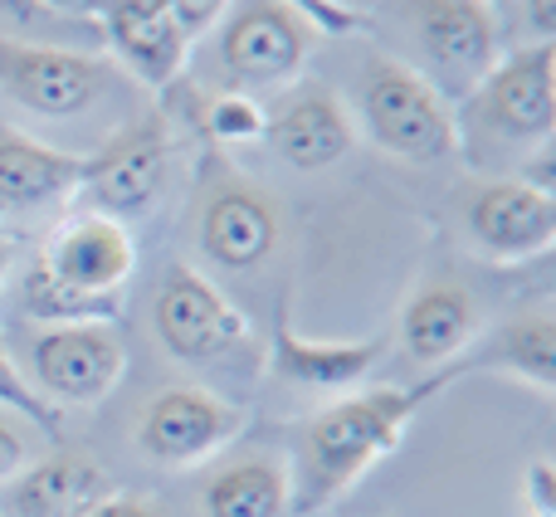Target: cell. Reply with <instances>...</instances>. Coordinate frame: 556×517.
I'll return each instance as SVG.
<instances>
[{
	"label": "cell",
	"instance_id": "6da1fadb",
	"mask_svg": "<svg viewBox=\"0 0 556 517\" xmlns=\"http://www.w3.org/2000/svg\"><path fill=\"white\" fill-rule=\"evenodd\" d=\"M469 371H473L469 362H450V366H440V371H430L425 381L366 386V391L327 401L323 411L307 415V420L298 425L293 464H288V479H293V517H313V513L332 508L352 483H362L376 464L401 450L415 415Z\"/></svg>",
	"mask_w": 556,
	"mask_h": 517
},
{
	"label": "cell",
	"instance_id": "7a4b0ae2",
	"mask_svg": "<svg viewBox=\"0 0 556 517\" xmlns=\"http://www.w3.org/2000/svg\"><path fill=\"white\" fill-rule=\"evenodd\" d=\"M366 29L395 39L401 64L434 84L454 108L498 64V15L489 0H376Z\"/></svg>",
	"mask_w": 556,
	"mask_h": 517
},
{
	"label": "cell",
	"instance_id": "3957f363",
	"mask_svg": "<svg viewBox=\"0 0 556 517\" xmlns=\"http://www.w3.org/2000/svg\"><path fill=\"white\" fill-rule=\"evenodd\" d=\"M362 127L381 152L415 166L464 152L459 108L386 49H376L362 68Z\"/></svg>",
	"mask_w": 556,
	"mask_h": 517
},
{
	"label": "cell",
	"instance_id": "277c9868",
	"mask_svg": "<svg viewBox=\"0 0 556 517\" xmlns=\"http://www.w3.org/2000/svg\"><path fill=\"white\" fill-rule=\"evenodd\" d=\"M464 117L503 147H547L556 133V39H528L513 54H498L483 84L459 103V123Z\"/></svg>",
	"mask_w": 556,
	"mask_h": 517
},
{
	"label": "cell",
	"instance_id": "5b68a950",
	"mask_svg": "<svg viewBox=\"0 0 556 517\" xmlns=\"http://www.w3.org/2000/svg\"><path fill=\"white\" fill-rule=\"evenodd\" d=\"M127 371L117 323H59L29 337V386L49 405H98Z\"/></svg>",
	"mask_w": 556,
	"mask_h": 517
},
{
	"label": "cell",
	"instance_id": "8992f818",
	"mask_svg": "<svg viewBox=\"0 0 556 517\" xmlns=\"http://www.w3.org/2000/svg\"><path fill=\"white\" fill-rule=\"evenodd\" d=\"M152 327L162 346L186 366H205L220 356L250 346V323L244 313L191 264H172L156 288Z\"/></svg>",
	"mask_w": 556,
	"mask_h": 517
},
{
	"label": "cell",
	"instance_id": "52a82bcc",
	"mask_svg": "<svg viewBox=\"0 0 556 517\" xmlns=\"http://www.w3.org/2000/svg\"><path fill=\"white\" fill-rule=\"evenodd\" d=\"M166 156H172V137H166V117L147 113L142 123L123 127L113 142H103L93 156H84V211L113 215V220H137L156 205L166 181Z\"/></svg>",
	"mask_w": 556,
	"mask_h": 517
},
{
	"label": "cell",
	"instance_id": "ba28073f",
	"mask_svg": "<svg viewBox=\"0 0 556 517\" xmlns=\"http://www.w3.org/2000/svg\"><path fill=\"white\" fill-rule=\"evenodd\" d=\"M250 415L235 401L205 391V386H166L137 415V444L152 464L186 469L211 454H220L230 440H240Z\"/></svg>",
	"mask_w": 556,
	"mask_h": 517
},
{
	"label": "cell",
	"instance_id": "9c48e42d",
	"mask_svg": "<svg viewBox=\"0 0 556 517\" xmlns=\"http://www.w3.org/2000/svg\"><path fill=\"white\" fill-rule=\"evenodd\" d=\"M317 39L288 0H244L220 29V64L235 88H274L303 74Z\"/></svg>",
	"mask_w": 556,
	"mask_h": 517
},
{
	"label": "cell",
	"instance_id": "30bf717a",
	"mask_svg": "<svg viewBox=\"0 0 556 517\" xmlns=\"http://www.w3.org/2000/svg\"><path fill=\"white\" fill-rule=\"evenodd\" d=\"M35 264L64 288H74V293L123 303V288L137 274V240L113 215L78 211L54 225V235L45 240Z\"/></svg>",
	"mask_w": 556,
	"mask_h": 517
},
{
	"label": "cell",
	"instance_id": "8fae6325",
	"mask_svg": "<svg viewBox=\"0 0 556 517\" xmlns=\"http://www.w3.org/2000/svg\"><path fill=\"white\" fill-rule=\"evenodd\" d=\"M108 68L78 49L25 45L0 35V93L39 117H78L98 103Z\"/></svg>",
	"mask_w": 556,
	"mask_h": 517
},
{
	"label": "cell",
	"instance_id": "7c38bea8",
	"mask_svg": "<svg viewBox=\"0 0 556 517\" xmlns=\"http://www.w3.org/2000/svg\"><path fill=\"white\" fill-rule=\"evenodd\" d=\"M469 240L493 264H522L552 250L556 240V196L528 176H498L469 196Z\"/></svg>",
	"mask_w": 556,
	"mask_h": 517
},
{
	"label": "cell",
	"instance_id": "4fadbf2b",
	"mask_svg": "<svg viewBox=\"0 0 556 517\" xmlns=\"http://www.w3.org/2000/svg\"><path fill=\"white\" fill-rule=\"evenodd\" d=\"M278 211L269 201V191H260L254 181H220L211 196H205L201 211V250L215 268H230V274H250V268H264L278 250Z\"/></svg>",
	"mask_w": 556,
	"mask_h": 517
},
{
	"label": "cell",
	"instance_id": "5bb4252c",
	"mask_svg": "<svg viewBox=\"0 0 556 517\" xmlns=\"http://www.w3.org/2000/svg\"><path fill=\"white\" fill-rule=\"evenodd\" d=\"M108 493L113 479L93 454L59 450L0 483V517H88Z\"/></svg>",
	"mask_w": 556,
	"mask_h": 517
},
{
	"label": "cell",
	"instance_id": "9a60e30c",
	"mask_svg": "<svg viewBox=\"0 0 556 517\" xmlns=\"http://www.w3.org/2000/svg\"><path fill=\"white\" fill-rule=\"evenodd\" d=\"M274 152L283 156L298 172H327L337 166L346 152L356 147V113L342 103L337 88H298L278 113H269V133Z\"/></svg>",
	"mask_w": 556,
	"mask_h": 517
},
{
	"label": "cell",
	"instance_id": "2e32d148",
	"mask_svg": "<svg viewBox=\"0 0 556 517\" xmlns=\"http://www.w3.org/2000/svg\"><path fill=\"white\" fill-rule=\"evenodd\" d=\"M98 25H103V39L113 45V54L147 88H172L186 74L191 39H186V29L176 25L162 0H108Z\"/></svg>",
	"mask_w": 556,
	"mask_h": 517
},
{
	"label": "cell",
	"instance_id": "e0dca14e",
	"mask_svg": "<svg viewBox=\"0 0 556 517\" xmlns=\"http://www.w3.org/2000/svg\"><path fill=\"white\" fill-rule=\"evenodd\" d=\"M84 181V156L59 152L20 127L0 123V211L29 215L78 196Z\"/></svg>",
	"mask_w": 556,
	"mask_h": 517
},
{
	"label": "cell",
	"instance_id": "ac0fdd59",
	"mask_svg": "<svg viewBox=\"0 0 556 517\" xmlns=\"http://www.w3.org/2000/svg\"><path fill=\"white\" fill-rule=\"evenodd\" d=\"M479 303L464 283L454 278H430L415 288V298L401 313V346L415 356L420 366L440 371V366L459 362V352L479 337Z\"/></svg>",
	"mask_w": 556,
	"mask_h": 517
},
{
	"label": "cell",
	"instance_id": "d6986e66",
	"mask_svg": "<svg viewBox=\"0 0 556 517\" xmlns=\"http://www.w3.org/2000/svg\"><path fill=\"white\" fill-rule=\"evenodd\" d=\"M386 356V337H366V342H332V337H307L298 332L288 317L274 327V371L307 391H352L376 371Z\"/></svg>",
	"mask_w": 556,
	"mask_h": 517
},
{
	"label": "cell",
	"instance_id": "ffe728a7",
	"mask_svg": "<svg viewBox=\"0 0 556 517\" xmlns=\"http://www.w3.org/2000/svg\"><path fill=\"white\" fill-rule=\"evenodd\" d=\"M205 517H293V479L278 454H244L205 483Z\"/></svg>",
	"mask_w": 556,
	"mask_h": 517
},
{
	"label": "cell",
	"instance_id": "44dd1931",
	"mask_svg": "<svg viewBox=\"0 0 556 517\" xmlns=\"http://www.w3.org/2000/svg\"><path fill=\"white\" fill-rule=\"evenodd\" d=\"M469 366H493V371H508L513 381L532 386L538 395H547V401H552V395H556V323L547 313L518 317V323L498 327Z\"/></svg>",
	"mask_w": 556,
	"mask_h": 517
},
{
	"label": "cell",
	"instance_id": "7402d4cb",
	"mask_svg": "<svg viewBox=\"0 0 556 517\" xmlns=\"http://www.w3.org/2000/svg\"><path fill=\"white\" fill-rule=\"evenodd\" d=\"M20 307H25V317H35V323H45V327H59V323H117V313H123V303H103V298L74 293V288H64L59 278H49L39 264H29L25 278H20Z\"/></svg>",
	"mask_w": 556,
	"mask_h": 517
},
{
	"label": "cell",
	"instance_id": "603a6c76",
	"mask_svg": "<svg viewBox=\"0 0 556 517\" xmlns=\"http://www.w3.org/2000/svg\"><path fill=\"white\" fill-rule=\"evenodd\" d=\"M201 127L215 142H260V137L269 133V113H264V103L254 93H244V88H220V93L205 98Z\"/></svg>",
	"mask_w": 556,
	"mask_h": 517
},
{
	"label": "cell",
	"instance_id": "cb8c5ba5",
	"mask_svg": "<svg viewBox=\"0 0 556 517\" xmlns=\"http://www.w3.org/2000/svg\"><path fill=\"white\" fill-rule=\"evenodd\" d=\"M0 411L20 415V420H29L35 430H49V434H59V425H64V415H59L54 405L35 391V386H29V376L10 362L5 346H0Z\"/></svg>",
	"mask_w": 556,
	"mask_h": 517
},
{
	"label": "cell",
	"instance_id": "d4e9b609",
	"mask_svg": "<svg viewBox=\"0 0 556 517\" xmlns=\"http://www.w3.org/2000/svg\"><path fill=\"white\" fill-rule=\"evenodd\" d=\"M522 503L528 517H556V464L552 459H532L522 474Z\"/></svg>",
	"mask_w": 556,
	"mask_h": 517
},
{
	"label": "cell",
	"instance_id": "484cf974",
	"mask_svg": "<svg viewBox=\"0 0 556 517\" xmlns=\"http://www.w3.org/2000/svg\"><path fill=\"white\" fill-rule=\"evenodd\" d=\"M166 10H172V20L186 29V39L205 35L211 25H220L225 15H230V0H162Z\"/></svg>",
	"mask_w": 556,
	"mask_h": 517
},
{
	"label": "cell",
	"instance_id": "4316f807",
	"mask_svg": "<svg viewBox=\"0 0 556 517\" xmlns=\"http://www.w3.org/2000/svg\"><path fill=\"white\" fill-rule=\"evenodd\" d=\"M29 464V450H25V434L15 430V420H10L5 411H0V483L15 479L20 469Z\"/></svg>",
	"mask_w": 556,
	"mask_h": 517
},
{
	"label": "cell",
	"instance_id": "83f0119b",
	"mask_svg": "<svg viewBox=\"0 0 556 517\" xmlns=\"http://www.w3.org/2000/svg\"><path fill=\"white\" fill-rule=\"evenodd\" d=\"M88 517H166L162 508H156V503H147V499H137V493H108L103 503H98L93 513Z\"/></svg>",
	"mask_w": 556,
	"mask_h": 517
},
{
	"label": "cell",
	"instance_id": "f1b7e54d",
	"mask_svg": "<svg viewBox=\"0 0 556 517\" xmlns=\"http://www.w3.org/2000/svg\"><path fill=\"white\" fill-rule=\"evenodd\" d=\"M522 10H528L532 45L538 39H556V0H522Z\"/></svg>",
	"mask_w": 556,
	"mask_h": 517
},
{
	"label": "cell",
	"instance_id": "f546056e",
	"mask_svg": "<svg viewBox=\"0 0 556 517\" xmlns=\"http://www.w3.org/2000/svg\"><path fill=\"white\" fill-rule=\"evenodd\" d=\"M54 15H74V20H98L108 10V0H39Z\"/></svg>",
	"mask_w": 556,
	"mask_h": 517
},
{
	"label": "cell",
	"instance_id": "4dcf8cb0",
	"mask_svg": "<svg viewBox=\"0 0 556 517\" xmlns=\"http://www.w3.org/2000/svg\"><path fill=\"white\" fill-rule=\"evenodd\" d=\"M10 268H15V240H5V235H0V288H5Z\"/></svg>",
	"mask_w": 556,
	"mask_h": 517
},
{
	"label": "cell",
	"instance_id": "1f68e13d",
	"mask_svg": "<svg viewBox=\"0 0 556 517\" xmlns=\"http://www.w3.org/2000/svg\"><path fill=\"white\" fill-rule=\"evenodd\" d=\"M337 5H352V10H362V15H366V0H337ZM371 5H376V0H371Z\"/></svg>",
	"mask_w": 556,
	"mask_h": 517
},
{
	"label": "cell",
	"instance_id": "d6a6232c",
	"mask_svg": "<svg viewBox=\"0 0 556 517\" xmlns=\"http://www.w3.org/2000/svg\"><path fill=\"white\" fill-rule=\"evenodd\" d=\"M489 5H498V0H489Z\"/></svg>",
	"mask_w": 556,
	"mask_h": 517
}]
</instances>
